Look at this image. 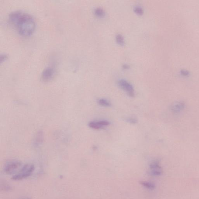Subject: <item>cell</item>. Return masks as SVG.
<instances>
[{
    "label": "cell",
    "instance_id": "6da1fadb",
    "mask_svg": "<svg viewBox=\"0 0 199 199\" xmlns=\"http://www.w3.org/2000/svg\"><path fill=\"white\" fill-rule=\"evenodd\" d=\"M8 19L19 35L23 36H29L35 31V21L28 13L21 11H13L9 15Z\"/></svg>",
    "mask_w": 199,
    "mask_h": 199
},
{
    "label": "cell",
    "instance_id": "7a4b0ae2",
    "mask_svg": "<svg viewBox=\"0 0 199 199\" xmlns=\"http://www.w3.org/2000/svg\"><path fill=\"white\" fill-rule=\"evenodd\" d=\"M35 170L33 164H27L23 166L19 173L14 175L12 179L15 180H23L31 176Z\"/></svg>",
    "mask_w": 199,
    "mask_h": 199
},
{
    "label": "cell",
    "instance_id": "3957f363",
    "mask_svg": "<svg viewBox=\"0 0 199 199\" xmlns=\"http://www.w3.org/2000/svg\"><path fill=\"white\" fill-rule=\"evenodd\" d=\"M21 166V163L19 161H12L7 163L4 168V171L7 174L14 173Z\"/></svg>",
    "mask_w": 199,
    "mask_h": 199
},
{
    "label": "cell",
    "instance_id": "277c9868",
    "mask_svg": "<svg viewBox=\"0 0 199 199\" xmlns=\"http://www.w3.org/2000/svg\"><path fill=\"white\" fill-rule=\"evenodd\" d=\"M119 86L125 91L129 96L133 98L135 96V91L132 85L125 80H119L118 82Z\"/></svg>",
    "mask_w": 199,
    "mask_h": 199
},
{
    "label": "cell",
    "instance_id": "5b68a950",
    "mask_svg": "<svg viewBox=\"0 0 199 199\" xmlns=\"http://www.w3.org/2000/svg\"><path fill=\"white\" fill-rule=\"evenodd\" d=\"M55 74V69L52 66L46 67L43 71L41 78L43 81L48 82L53 78Z\"/></svg>",
    "mask_w": 199,
    "mask_h": 199
},
{
    "label": "cell",
    "instance_id": "8992f818",
    "mask_svg": "<svg viewBox=\"0 0 199 199\" xmlns=\"http://www.w3.org/2000/svg\"><path fill=\"white\" fill-rule=\"evenodd\" d=\"M150 169L149 173L152 176H158L162 174V169L158 161H155L152 162L150 164Z\"/></svg>",
    "mask_w": 199,
    "mask_h": 199
},
{
    "label": "cell",
    "instance_id": "52a82bcc",
    "mask_svg": "<svg viewBox=\"0 0 199 199\" xmlns=\"http://www.w3.org/2000/svg\"><path fill=\"white\" fill-rule=\"evenodd\" d=\"M110 125V122L107 121H100L98 122H89L88 126L90 128L95 130H100L104 128V127Z\"/></svg>",
    "mask_w": 199,
    "mask_h": 199
},
{
    "label": "cell",
    "instance_id": "ba28073f",
    "mask_svg": "<svg viewBox=\"0 0 199 199\" xmlns=\"http://www.w3.org/2000/svg\"><path fill=\"white\" fill-rule=\"evenodd\" d=\"M185 104L182 102H178L171 106V110L174 113H179L184 109Z\"/></svg>",
    "mask_w": 199,
    "mask_h": 199
},
{
    "label": "cell",
    "instance_id": "9c48e42d",
    "mask_svg": "<svg viewBox=\"0 0 199 199\" xmlns=\"http://www.w3.org/2000/svg\"><path fill=\"white\" fill-rule=\"evenodd\" d=\"M98 103L100 106H103V107H109L111 106V103L105 99H101L99 100Z\"/></svg>",
    "mask_w": 199,
    "mask_h": 199
},
{
    "label": "cell",
    "instance_id": "30bf717a",
    "mask_svg": "<svg viewBox=\"0 0 199 199\" xmlns=\"http://www.w3.org/2000/svg\"><path fill=\"white\" fill-rule=\"evenodd\" d=\"M95 14L98 17H102L105 15L104 10L101 8H98L95 10Z\"/></svg>",
    "mask_w": 199,
    "mask_h": 199
},
{
    "label": "cell",
    "instance_id": "8fae6325",
    "mask_svg": "<svg viewBox=\"0 0 199 199\" xmlns=\"http://www.w3.org/2000/svg\"><path fill=\"white\" fill-rule=\"evenodd\" d=\"M142 184L143 185V186H144L148 189H153L155 187V184L153 183H151V182H142Z\"/></svg>",
    "mask_w": 199,
    "mask_h": 199
},
{
    "label": "cell",
    "instance_id": "7c38bea8",
    "mask_svg": "<svg viewBox=\"0 0 199 199\" xmlns=\"http://www.w3.org/2000/svg\"><path fill=\"white\" fill-rule=\"evenodd\" d=\"M116 40L118 44L122 45H123L125 43L123 37L121 34H118V35H117Z\"/></svg>",
    "mask_w": 199,
    "mask_h": 199
},
{
    "label": "cell",
    "instance_id": "4fadbf2b",
    "mask_svg": "<svg viewBox=\"0 0 199 199\" xmlns=\"http://www.w3.org/2000/svg\"><path fill=\"white\" fill-rule=\"evenodd\" d=\"M7 59H8V56H7V55L5 54H1V56H0V62H1V64L5 62Z\"/></svg>",
    "mask_w": 199,
    "mask_h": 199
},
{
    "label": "cell",
    "instance_id": "5bb4252c",
    "mask_svg": "<svg viewBox=\"0 0 199 199\" xmlns=\"http://www.w3.org/2000/svg\"><path fill=\"white\" fill-rule=\"evenodd\" d=\"M135 12L137 14L141 15L143 13V9L139 7H136L134 9Z\"/></svg>",
    "mask_w": 199,
    "mask_h": 199
},
{
    "label": "cell",
    "instance_id": "9a60e30c",
    "mask_svg": "<svg viewBox=\"0 0 199 199\" xmlns=\"http://www.w3.org/2000/svg\"><path fill=\"white\" fill-rule=\"evenodd\" d=\"M127 122L131 124H135L137 122V119L135 118H127L126 119Z\"/></svg>",
    "mask_w": 199,
    "mask_h": 199
},
{
    "label": "cell",
    "instance_id": "2e32d148",
    "mask_svg": "<svg viewBox=\"0 0 199 199\" xmlns=\"http://www.w3.org/2000/svg\"><path fill=\"white\" fill-rule=\"evenodd\" d=\"M31 199L27 198V199Z\"/></svg>",
    "mask_w": 199,
    "mask_h": 199
}]
</instances>
